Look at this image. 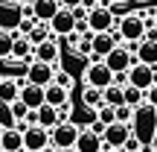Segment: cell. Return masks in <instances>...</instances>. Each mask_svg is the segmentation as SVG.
Wrapping results in <instances>:
<instances>
[{"label":"cell","mask_w":157,"mask_h":152,"mask_svg":"<svg viewBox=\"0 0 157 152\" xmlns=\"http://www.w3.org/2000/svg\"><path fill=\"white\" fill-rule=\"evenodd\" d=\"M143 102H148V105L157 108V82H151L146 91H143Z\"/></svg>","instance_id":"obj_31"},{"label":"cell","mask_w":157,"mask_h":152,"mask_svg":"<svg viewBox=\"0 0 157 152\" xmlns=\"http://www.w3.org/2000/svg\"><path fill=\"white\" fill-rule=\"evenodd\" d=\"M134 59H137V62H143V64H151V68H157V41H148V38L137 41Z\"/></svg>","instance_id":"obj_20"},{"label":"cell","mask_w":157,"mask_h":152,"mask_svg":"<svg viewBox=\"0 0 157 152\" xmlns=\"http://www.w3.org/2000/svg\"><path fill=\"white\" fill-rule=\"evenodd\" d=\"M151 82H157V68L151 64H143V62H134L128 68V85H134V88L146 91Z\"/></svg>","instance_id":"obj_9"},{"label":"cell","mask_w":157,"mask_h":152,"mask_svg":"<svg viewBox=\"0 0 157 152\" xmlns=\"http://www.w3.org/2000/svg\"><path fill=\"white\" fill-rule=\"evenodd\" d=\"M99 3H102V6H108V3H111V0H99Z\"/></svg>","instance_id":"obj_40"},{"label":"cell","mask_w":157,"mask_h":152,"mask_svg":"<svg viewBox=\"0 0 157 152\" xmlns=\"http://www.w3.org/2000/svg\"><path fill=\"white\" fill-rule=\"evenodd\" d=\"M113 111H117V120H119V123H128V126H131V114H134V108H131L128 102L113 105Z\"/></svg>","instance_id":"obj_30"},{"label":"cell","mask_w":157,"mask_h":152,"mask_svg":"<svg viewBox=\"0 0 157 152\" xmlns=\"http://www.w3.org/2000/svg\"><path fill=\"white\" fill-rule=\"evenodd\" d=\"M58 152H78L76 146H64V149H58Z\"/></svg>","instance_id":"obj_39"},{"label":"cell","mask_w":157,"mask_h":152,"mask_svg":"<svg viewBox=\"0 0 157 152\" xmlns=\"http://www.w3.org/2000/svg\"><path fill=\"white\" fill-rule=\"evenodd\" d=\"M17 100H23L29 108H38L41 102H44V88H41V85H35V82H23Z\"/></svg>","instance_id":"obj_21"},{"label":"cell","mask_w":157,"mask_h":152,"mask_svg":"<svg viewBox=\"0 0 157 152\" xmlns=\"http://www.w3.org/2000/svg\"><path fill=\"white\" fill-rule=\"evenodd\" d=\"M90 44H93V53L87 56V62H99V59H105L108 53L119 44V38H117V32H113V29H105V32H93Z\"/></svg>","instance_id":"obj_6"},{"label":"cell","mask_w":157,"mask_h":152,"mask_svg":"<svg viewBox=\"0 0 157 152\" xmlns=\"http://www.w3.org/2000/svg\"><path fill=\"white\" fill-rule=\"evenodd\" d=\"M148 146H151V152H157V132H154V138H151V143H148Z\"/></svg>","instance_id":"obj_36"},{"label":"cell","mask_w":157,"mask_h":152,"mask_svg":"<svg viewBox=\"0 0 157 152\" xmlns=\"http://www.w3.org/2000/svg\"><path fill=\"white\" fill-rule=\"evenodd\" d=\"M35 59H38V62H50V64H58V62H61V47H58V41L50 35L47 41L35 44Z\"/></svg>","instance_id":"obj_16"},{"label":"cell","mask_w":157,"mask_h":152,"mask_svg":"<svg viewBox=\"0 0 157 152\" xmlns=\"http://www.w3.org/2000/svg\"><path fill=\"white\" fill-rule=\"evenodd\" d=\"M154 111H157V108H154Z\"/></svg>","instance_id":"obj_45"},{"label":"cell","mask_w":157,"mask_h":152,"mask_svg":"<svg viewBox=\"0 0 157 152\" xmlns=\"http://www.w3.org/2000/svg\"><path fill=\"white\" fill-rule=\"evenodd\" d=\"M0 146L6 152H23V132L17 126H6L0 135Z\"/></svg>","instance_id":"obj_19"},{"label":"cell","mask_w":157,"mask_h":152,"mask_svg":"<svg viewBox=\"0 0 157 152\" xmlns=\"http://www.w3.org/2000/svg\"><path fill=\"white\" fill-rule=\"evenodd\" d=\"M73 27H76V15H73V9H64V6H58V12L50 18L52 38H58V35H67V32H73Z\"/></svg>","instance_id":"obj_12"},{"label":"cell","mask_w":157,"mask_h":152,"mask_svg":"<svg viewBox=\"0 0 157 152\" xmlns=\"http://www.w3.org/2000/svg\"><path fill=\"white\" fill-rule=\"evenodd\" d=\"M140 146H143V143H140V141H137V138H134V135H128V141H125V143H122V152H125V149H140Z\"/></svg>","instance_id":"obj_33"},{"label":"cell","mask_w":157,"mask_h":152,"mask_svg":"<svg viewBox=\"0 0 157 152\" xmlns=\"http://www.w3.org/2000/svg\"><path fill=\"white\" fill-rule=\"evenodd\" d=\"M3 129H6V126H3V123H0V135H3Z\"/></svg>","instance_id":"obj_41"},{"label":"cell","mask_w":157,"mask_h":152,"mask_svg":"<svg viewBox=\"0 0 157 152\" xmlns=\"http://www.w3.org/2000/svg\"><path fill=\"white\" fill-rule=\"evenodd\" d=\"M0 3H12V0H0Z\"/></svg>","instance_id":"obj_43"},{"label":"cell","mask_w":157,"mask_h":152,"mask_svg":"<svg viewBox=\"0 0 157 152\" xmlns=\"http://www.w3.org/2000/svg\"><path fill=\"white\" fill-rule=\"evenodd\" d=\"M70 88H64V85H58V82H50L44 88V102H50V105H56V108H61V105H70Z\"/></svg>","instance_id":"obj_18"},{"label":"cell","mask_w":157,"mask_h":152,"mask_svg":"<svg viewBox=\"0 0 157 152\" xmlns=\"http://www.w3.org/2000/svg\"><path fill=\"white\" fill-rule=\"evenodd\" d=\"M102 88H93V85H84V91H82V105H87V108H99L102 105Z\"/></svg>","instance_id":"obj_25"},{"label":"cell","mask_w":157,"mask_h":152,"mask_svg":"<svg viewBox=\"0 0 157 152\" xmlns=\"http://www.w3.org/2000/svg\"><path fill=\"white\" fill-rule=\"evenodd\" d=\"M35 111H38V126H44V129H52V126L61 120V117H58V108L50 105V102H41Z\"/></svg>","instance_id":"obj_24"},{"label":"cell","mask_w":157,"mask_h":152,"mask_svg":"<svg viewBox=\"0 0 157 152\" xmlns=\"http://www.w3.org/2000/svg\"><path fill=\"white\" fill-rule=\"evenodd\" d=\"M73 146L78 152H102V135L93 132L90 126H87V129H78V138H76Z\"/></svg>","instance_id":"obj_17"},{"label":"cell","mask_w":157,"mask_h":152,"mask_svg":"<svg viewBox=\"0 0 157 152\" xmlns=\"http://www.w3.org/2000/svg\"><path fill=\"white\" fill-rule=\"evenodd\" d=\"M17 38L15 29H0V59L12 56V41Z\"/></svg>","instance_id":"obj_28"},{"label":"cell","mask_w":157,"mask_h":152,"mask_svg":"<svg viewBox=\"0 0 157 152\" xmlns=\"http://www.w3.org/2000/svg\"><path fill=\"white\" fill-rule=\"evenodd\" d=\"M50 35H52L50 23H47V21H35V27H32V29L26 32V38L32 41V44H41V41H47Z\"/></svg>","instance_id":"obj_26"},{"label":"cell","mask_w":157,"mask_h":152,"mask_svg":"<svg viewBox=\"0 0 157 152\" xmlns=\"http://www.w3.org/2000/svg\"><path fill=\"white\" fill-rule=\"evenodd\" d=\"M102 152H122V149H111V146H105V143H102Z\"/></svg>","instance_id":"obj_38"},{"label":"cell","mask_w":157,"mask_h":152,"mask_svg":"<svg viewBox=\"0 0 157 152\" xmlns=\"http://www.w3.org/2000/svg\"><path fill=\"white\" fill-rule=\"evenodd\" d=\"M21 18H23V3L21 0L0 3V29H15Z\"/></svg>","instance_id":"obj_15"},{"label":"cell","mask_w":157,"mask_h":152,"mask_svg":"<svg viewBox=\"0 0 157 152\" xmlns=\"http://www.w3.org/2000/svg\"><path fill=\"white\" fill-rule=\"evenodd\" d=\"M38 152H58V146H52V143H47L44 149H38Z\"/></svg>","instance_id":"obj_35"},{"label":"cell","mask_w":157,"mask_h":152,"mask_svg":"<svg viewBox=\"0 0 157 152\" xmlns=\"http://www.w3.org/2000/svg\"><path fill=\"white\" fill-rule=\"evenodd\" d=\"M111 82H113V70L108 68L102 59H99V62H90L87 68H84V85H93V88L105 91Z\"/></svg>","instance_id":"obj_4"},{"label":"cell","mask_w":157,"mask_h":152,"mask_svg":"<svg viewBox=\"0 0 157 152\" xmlns=\"http://www.w3.org/2000/svg\"><path fill=\"white\" fill-rule=\"evenodd\" d=\"M52 82H58V85H64V88H73V76H70L67 70H61V68L56 70V76H52Z\"/></svg>","instance_id":"obj_32"},{"label":"cell","mask_w":157,"mask_h":152,"mask_svg":"<svg viewBox=\"0 0 157 152\" xmlns=\"http://www.w3.org/2000/svg\"><path fill=\"white\" fill-rule=\"evenodd\" d=\"M56 70H58V64L32 59V62H29V70H26V82H35V85H41V88H47V85L52 82V76H56Z\"/></svg>","instance_id":"obj_10"},{"label":"cell","mask_w":157,"mask_h":152,"mask_svg":"<svg viewBox=\"0 0 157 152\" xmlns=\"http://www.w3.org/2000/svg\"><path fill=\"white\" fill-rule=\"evenodd\" d=\"M87 27L90 32H105V29H113L117 27V18L111 15V9L108 6H93V9H87Z\"/></svg>","instance_id":"obj_7"},{"label":"cell","mask_w":157,"mask_h":152,"mask_svg":"<svg viewBox=\"0 0 157 152\" xmlns=\"http://www.w3.org/2000/svg\"><path fill=\"white\" fill-rule=\"evenodd\" d=\"M26 70H29V62H21V59H15V56H6V59H0V76H6V79H17V82H26Z\"/></svg>","instance_id":"obj_13"},{"label":"cell","mask_w":157,"mask_h":152,"mask_svg":"<svg viewBox=\"0 0 157 152\" xmlns=\"http://www.w3.org/2000/svg\"><path fill=\"white\" fill-rule=\"evenodd\" d=\"M113 32H117L119 44H137V41H143V35H146V21H143L140 12H125L122 18H117Z\"/></svg>","instance_id":"obj_2"},{"label":"cell","mask_w":157,"mask_h":152,"mask_svg":"<svg viewBox=\"0 0 157 152\" xmlns=\"http://www.w3.org/2000/svg\"><path fill=\"white\" fill-rule=\"evenodd\" d=\"M154 21H157V6H154Z\"/></svg>","instance_id":"obj_42"},{"label":"cell","mask_w":157,"mask_h":152,"mask_svg":"<svg viewBox=\"0 0 157 152\" xmlns=\"http://www.w3.org/2000/svg\"><path fill=\"white\" fill-rule=\"evenodd\" d=\"M128 135H131V126L113 120V123H108L105 129H102V143L111 146V149H122V143L128 141Z\"/></svg>","instance_id":"obj_8"},{"label":"cell","mask_w":157,"mask_h":152,"mask_svg":"<svg viewBox=\"0 0 157 152\" xmlns=\"http://www.w3.org/2000/svg\"><path fill=\"white\" fill-rule=\"evenodd\" d=\"M102 100H105L108 105H119V102H122V85L111 82L105 91H102Z\"/></svg>","instance_id":"obj_27"},{"label":"cell","mask_w":157,"mask_h":152,"mask_svg":"<svg viewBox=\"0 0 157 152\" xmlns=\"http://www.w3.org/2000/svg\"><path fill=\"white\" fill-rule=\"evenodd\" d=\"M102 62H105L108 68L113 70V73H128V68L137 62V59H134V50H128L125 44H117L105 59H102Z\"/></svg>","instance_id":"obj_5"},{"label":"cell","mask_w":157,"mask_h":152,"mask_svg":"<svg viewBox=\"0 0 157 152\" xmlns=\"http://www.w3.org/2000/svg\"><path fill=\"white\" fill-rule=\"evenodd\" d=\"M125 152H151V146H140V149H125Z\"/></svg>","instance_id":"obj_37"},{"label":"cell","mask_w":157,"mask_h":152,"mask_svg":"<svg viewBox=\"0 0 157 152\" xmlns=\"http://www.w3.org/2000/svg\"><path fill=\"white\" fill-rule=\"evenodd\" d=\"M78 3H82V0H58V6H64V9H73Z\"/></svg>","instance_id":"obj_34"},{"label":"cell","mask_w":157,"mask_h":152,"mask_svg":"<svg viewBox=\"0 0 157 152\" xmlns=\"http://www.w3.org/2000/svg\"><path fill=\"white\" fill-rule=\"evenodd\" d=\"M122 102H128L131 108L140 105V102H143V91L134 88V85H122Z\"/></svg>","instance_id":"obj_29"},{"label":"cell","mask_w":157,"mask_h":152,"mask_svg":"<svg viewBox=\"0 0 157 152\" xmlns=\"http://www.w3.org/2000/svg\"><path fill=\"white\" fill-rule=\"evenodd\" d=\"M17 94H21V82H17V79H6V76H0V105H9V102H15Z\"/></svg>","instance_id":"obj_23"},{"label":"cell","mask_w":157,"mask_h":152,"mask_svg":"<svg viewBox=\"0 0 157 152\" xmlns=\"http://www.w3.org/2000/svg\"><path fill=\"white\" fill-rule=\"evenodd\" d=\"M154 132H157V111H154V105H148V102L134 105V114H131V135H134L143 146H148L151 138H154Z\"/></svg>","instance_id":"obj_1"},{"label":"cell","mask_w":157,"mask_h":152,"mask_svg":"<svg viewBox=\"0 0 157 152\" xmlns=\"http://www.w3.org/2000/svg\"><path fill=\"white\" fill-rule=\"evenodd\" d=\"M12 56L21 59V62H32L35 59V44L26 38V35H17V38L12 41Z\"/></svg>","instance_id":"obj_22"},{"label":"cell","mask_w":157,"mask_h":152,"mask_svg":"<svg viewBox=\"0 0 157 152\" xmlns=\"http://www.w3.org/2000/svg\"><path fill=\"white\" fill-rule=\"evenodd\" d=\"M0 152H6V149H3V146H0Z\"/></svg>","instance_id":"obj_44"},{"label":"cell","mask_w":157,"mask_h":152,"mask_svg":"<svg viewBox=\"0 0 157 152\" xmlns=\"http://www.w3.org/2000/svg\"><path fill=\"white\" fill-rule=\"evenodd\" d=\"M58 12V0H32V3H23V15H32L35 21H47L50 23V18Z\"/></svg>","instance_id":"obj_14"},{"label":"cell","mask_w":157,"mask_h":152,"mask_svg":"<svg viewBox=\"0 0 157 152\" xmlns=\"http://www.w3.org/2000/svg\"><path fill=\"white\" fill-rule=\"evenodd\" d=\"M78 129H82V126L73 123V120H58V123L50 129V143H52V146H58V149L73 146L76 138H78Z\"/></svg>","instance_id":"obj_3"},{"label":"cell","mask_w":157,"mask_h":152,"mask_svg":"<svg viewBox=\"0 0 157 152\" xmlns=\"http://www.w3.org/2000/svg\"><path fill=\"white\" fill-rule=\"evenodd\" d=\"M47 143H50V129H44V126H38V123L23 129V152H38V149H44Z\"/></svg>","instance_id":"obj_11"}]
</instances>
